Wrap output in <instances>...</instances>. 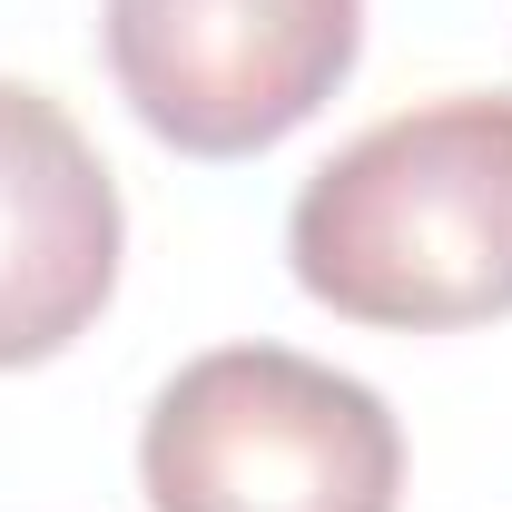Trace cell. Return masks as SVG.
<instances>
[{
    "mask_svg": "<svg viewBox=\"0 0 512 512\" xmlns=\"http://www.w3.org/2000/svg\"><path fill=\"white\" fill-rule=\"evenodd\" d=\"M119 178L50 89L0 79V375L79 345L119 286Z\"/></svg>",
    "mask_w": 512,
    "mask_h": 512,
    "instance_id": "4",
    "label": "cell"
},
{
    "mask_svg": "<svg viewBox=\"0 0 512 512\" xmlns=\"http://www.w3.org/2000/svg\"><path fill=\"white\" fill-rule=\"evenodd\" d=\"M138 483L148 512H394L404 424L296 345H217L158 384Z\"/></svg>",
    "mask_w": 512,
    "mask_h": 512,
    "instance_id": "2",
    "label": "cell"
},
{
    "mask_svg": "<svg viewBox=\"0 0 512 512\" xmlns=\"http://www.w3.org/2000/svg\"><path fill=\"white\" fill-rule=\"evenodd\" d=\"M99 40L158 148L256 158L345 89L365 0H99Z\"/></svg>",
    "mask_w": 512,
    "mask_h": 512,
    "instance_id": "3",
    "label": "cell"
},
{
    "mask_svg": "<svg viewBox=\"0 0 512 512\" xmlns=\"http://www.w3.org/2000/svg\"><path fill=\"white\" fill-rule=\"evenodd\" d=\"M286 266L384 335L512 316V99L453 89L345 138L286 207Z\"/></svg>",
    "mask_w": 512,
    "mask_h": 512,
    "instance_id": "1",
    "label": "cell"
}]
</instances>
